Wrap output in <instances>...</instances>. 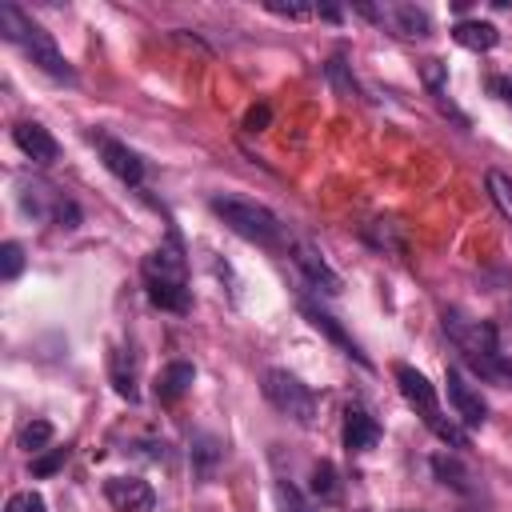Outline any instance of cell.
<instances>
[{
    "label": "cell",
    "mask_w": 512,
    "mask_h": 512,
    "mask_svg": "<svg viewBox=\"0 0 512 512\" xmlns=\"http://www.w3.org/2000/svg\"><path fill=\"white\" fill-rule=\"evenodd\" d=\"M144 272V292L156 308L164 312H188L192 308V288H188V260L184 248L176 244V236L160 248H152L140 264Z\"/></svg>",
    "instance_id": "1"
},
{
    "label": "cell",
    "mask_w": 512,
    "mask_h": 512,
    "mask_svg": "<svg viewBox=\"0 0 512 512\" xmlns=\"http://www.w3.org/2000/svg\"><path fill=\"white\" fill-rule=\"evenodd\" d=\"M4 512H48V504H44V496H40V492L24 488V492H12V496H8Z\"/></svg>",
    "instance_id": "29"
},
{
    "label": "cell",
    "mask_w": 512,
    "mask_h": 512,
    "mask_svg": "<svg viewBox=\"0 0 512 512\" xmlns=\"http://www.w3.org/2000/svg\"><path fill=\"white\" fill-rule=\"evenodd\" d=\"M488 92H496V100L512 104V80H508V76H492V80H488Z\"/></svg>",
    "instance_id": "34"
},
{
    "label": "cell",
    "mask_w": 512,
    "mask_h": 512,
    "mask_svg": "<svg viewBox=\"0 0 512 512\" xmlns=\"http://www.w3.org/2000/svg\"><path fill=\"white\" fill-rule=\"evenodd\" d=\"M404 512H408V508H404Z\"/></svg>",
    "instance_id": "35"
},
{
    "label": "cell",
    "mask_w": 512,
    "mask_h": 512,
    "mask_svg": "<svg viewBox=\"0 0 512 512\" xmlns=\"http://www.w3.org/2000/svg\"><path fill=\"white\" fill-rule=\"evenodd\" d=\"M104 496H108V504L116 512H152L156 508V492L140 476H108L104 480Z\"/></svg>",
    "instance_id": "11"
},
{
    "label": "cell",
    "mask_w": 512,
    "mask_h": 512,
    "mask_svg": "<svg viewBox=\"0 0 512 512\" xmlns=\"http://www.w3.org/2000/svg\"><path fill=\"white\" fill-rule=\"evenodd\" d=\"M392 376H396L400 396L420 412V420L428 424V432H432L440 444H448V448H468V432H464V424L440 412L436 388L428 384V376H424V372H416L412 364H396V368H392Z\"/></svg>",
    "instance_id": "3"
},
{
    "label": "cell",
    "mask_w": 512,
    "mask_h": 512,
    "mask_svg": "<svg viewBox=\"0 0 512 512\" xmlns=\"http://www.w3.org/2000/svg\"><path fill=\"white\" fill-rule=\"evenodd\" d=\"M12 140H16V148H20L32 164H56V156H60L56 136H52L44 124H36V120H20V124L12 128Z\"/></svg>",
    "instance_id": "13"
},
{
    "label": "cell",
    "mask_w": 512,
    "mask_h": 512,
    "mask_svg": "<svg viewBox=\"0 0 512 512\" xmlns=\"http://www.w3.org/2000/svg\"><path fill=\"white\" fill-rule=\"evenodd\" d=\"M48 444H52V424H48V420H28V424L20 428V448H24V452L40 456Z\"/></svg>",
    "instance_id": "25"
},
{
    "label": "cell",
    "mask_w": 512,
    "mask_h": 512,
    "mask_svg": "<svg viewBox=\"0 0 512 512\" xmlns=\"http://www.w3.org/2000/svg\"><path fill=\"white\" fill-rule=\"evenodd\" d=\"M276 500H280V512H316L312 500H304L288 480H276Z\"/></svg>",
    "instance_id": "27"
},
{
    "label": "cell",
    "mask_w": 512,
    "mask_h": 512,
    "mask_svg": "<svg viewBox=\"0 0 512 512\" xmlns=\"http://www.w3.org/2000/svg\"><path fill=\"white\" fill-rule=\"evenodd\" d=\"M356 12L368 16V20H376L392 36H404V40L432 36V16L424 8H416V4H400V0H388V4H356Z\"/></svg>",
    "instance_id": "8"
},
{
    "label": "cell",
    "mask_w": 512,
    "mask_h": 512,
    "mask_svg": "<svg viewBox=\"0 0 512 512\" xmlns=\"http://www.w3.org/2000/svg\"><path fill=\"white\" fill-rule=\"evenodd\" d=\"M268 120H272V108H268V104H256V108H248L244 128H248V132H264V128H268Z\"/></svg>",
    "instance_id": "33"
},
{
    "label": "cell",
    "mask_w": 512,
    "mask_h": 512,
    "mask_svg": "<svg viewBox=\"0 0 512 512\" xmlns=\"http://www.w3.org/2000/svg\"><path fill=\"white\" fill-rule=\"evenodd\" d=\"M344 448L348 452H368V448H376V440H380V424H376V416L368 412V408H360V404H348L344 408Z\"/></svg>",
    "instance_id": "15"
},
{
    "label": "cell",
    "mask_w": 512,
    "mask_h": 512,
    "mask_svg": "<svg viewBox=\"0 0 512 512\" xmlns=\"http://www.w3.org/2000/svg\"><path fill=\"white\" fill-rule=\"evenodd\" d=\"M220 456H224V444H220L216 436H208V432L192 436V464H196L200 476H208V472L220 464Z\"/></svg>",
    "instance_id": "22"
},
{
    "label": "cell",
    "mask_w": 512,
    "mask_h": 512,
    "mask_svg": "<svg viewBox=\"0 0 512 512\" xmlns=\"http://www.w3.org/2000/svg\"><path fill=\"white\" fill-rule=\"evenodd\" d=\"M64 460H68V448H48V452L32 456V476H52L64 468Z\"/></svg>",
    "instance_id": "28"
},
{
    "label": "cell",
    "mask_w": 512,
    "mask_h": 512,
    "mask_svg": "<svg viewBox=\"0 0 512 512\" xmlns=\"http://www.w3.org/2000/svg\"><path fill=\"white\" fill-rule=\"evenodd\" d=\"M308 492H312L320 504L340 500V472H336L332 460H316V464H312V484H308Z\"/></svg>",
    "instance_id": "20"
},
{
    "label": "cell",
    "mask_w": 512,
    "mask_h": 512,
    "mask_svg": "<svg viewBox=\"0 0 512 512\" xmlns=\"http://www.w3.org/2000/svg\"><path fill=\"white\" fill-rule=\"evenodd\" d=\"M484 184H488V196H492L496 212H500V216L512 224V176H504V172H496V168H492Z\"/></svg>",
    "instance_id": "24"
},
{
    "label": "cell",
    "mask_w": 512,
    "mask_h": 512,
    "mask_svg": "<svg viewBox=\"0 0 512 512\" xmlns=\"http://www.w3.org/2000/svg\"><path fill=\"white\" fill-rule=\"evenodd\" d=\"M264 400L284 420H292V424H304L308 428L316 420V392L300 376H292L288 368H268L264 372Z\"/></svg>",
    "instance_id": "5"
},
{
    "label": "cell",
    "mask_w": 512,
    "mask_h": 512,
    "mask_svg": "<svg viewBox=\"0 0 512 512\" xmlns=\"http://www.w3.org/2000/svg\"><path fill=\"white\" fill-rule=\"evenodd\" d=\"M100 160H104V168H108L116 180H124V184H140V180H144V160H140L128 144H120V140H112V136H100Z\"/></svg>",
    "instance_id": "14"
},
{
    "label": "cell",
    "mask_w": 512,
    "mask_h": 512,
    "mask_svg": "<svg viewBox=\"0 0 512 512\" xmlns=\"http://www.w3.org/2000/svg\"><path fill=\"white\" fill-rule=\"evenodd\" d=\"M292 264L300 268V276L316 288V292H324V296H340V288H344V280L332 272V264L324 260V252L308 240V236H300V240H292Z\"/></svg>",
    "instance_id": "9"
},
{
    "label": "cell",
    "mask_w": 512,
    "mask_h": 512,
    "mask_svg": "<svg viewBox=\"0 0 512 512\" xmlns=\"http://www.w3.org/2000/svg\"><path fill=\"white\" fill-rule=\"evenodd\" d=\"M324 72H328V80H332L344 96H360V92H356V80H352V76H344V60H340V56H336V60H328V68H324Z\"/></svg>",
    "instance_id": "31"
},
{
    "label": "cell",
    "mask_w": 512,
    "mask_h": 512,
    "mask_svg": "<svg viewBox=\"0 0 512 512\" xmlns=\"http://www.w3.org/2000/svg\"><path fill=\"white\" fill-rule=\"evenodd\" d=\"M440 328H444V336L456 344V352H460L464 360L484 356V352H496V340H500V332H496L492 320L468 316V312H460V308H444V312H440Z\"/></svg>",
    "instance_id": "7"
},
{
    "label": "cell",
    "mask_w": 512,
    "mask_h": 512,
    "mask_svg": "<svg viewBox=\"0 0 512 512\" xmlns=\"http://www.w3.org/2000/svg\"><path fill=\"white\" fill-rule=\"evenodd\" d=\"M444 388H448V404H452V412H456V420H460L464 428H480V424L488 420V400L480 396V388H472V384L464 380L460 368H448Z\"/></svg>",
    "instance_id": "10"
},
{
    "label": "cell",
    "mask_w": 512,
    "mask_h": 512,
    "mask_svg": "<svg viewBox=\"0 0 512 512\" xmlns=\"http://www.w3.org/2000/svg\"><path fill=\"white\" fill-rule=\"evenodd\" d=\"M272 16H284V20H312L316 16V4H268Z\"/></svg>",
    "instance_id": "32"
},
{
    "label": "cell",
    "mask_w": 512,
    "mask_h": 512,
    "mask_svg": "<svg viewBox=\"0 0 512 512\" xmlns=\"http://www.w3.org/2000/svg\"><path fill=\"white\" fill-rule=\"evenodd\" d=\"M300 312H304V316H308V324H312L316 332H324V336H328V340H332V344H336L344 356H352V360L368 364V356L360 352V344H356V340L344 332V324H340L332 312H324V308H316V304H308V300H300Z\"/></svg>",
    "instance_id": "16"
},
{
    "label": "cell",
    "mask_w": 512,
    "mask_h": 512,
    "mask_svg": "<svg viewBox=\"0 0 512 512\" xmlns=\"http://www.w3.org/2000/svg\"><path fill=\"white\" fill-rule=\"evenodd\" d=\"M428 464H432V476H436L448 492H456V496H476V492H480V476L468 468L464 456H456V452H436Z\"/></svg>",
    "instance_id": "12"
},
{
    "label": "cell",
    "mask_w": 512,
    "mask_h": 512,
    "mask_svg": "<svg viewBox=\"0 0 512 512\" xmlns=\"http://www.w3.org/2000/svg\"><path fill=\"white\" fill-rule=\"evenodd\" d=\"M192 380H196V368H192L188 360L164 364L160 376H156V400H160V404H176V400L192 388Z\"/></svg>",
    "instance_id": "17"
},
{
    "label": "cell",
    "mask_w": 512,
    "mask_h": 512,
    "mask_svg": "<svg viewBox=\"0 0 512 512\" xmlns=\"http://www.w3.org/2000/svg\"><path fill=\"white\" fill-rule=\"evenodd\" d=\"M452 40L468 52H492L500 44V32L488 20H460V24H452Z\"/></svg>",
    "instance_id": "18"
},
{
    "label": "cell",
    "mask_w": 512,
    "mask_h": 512,
    "mask_svg": "<svg viewBox=\"0 0 512 512\" xmlns=\"http://www.w3.org/2000/svg\"><path fill=\"white\" fill-rule=\"evenodd\" d=\"M20 208L24 216L32 220H44V224H56V228H76L80 224V208L48 180H20Z\"/></svg>",
    "instance_id": "6"
},
{
    "label": "cell",
    "mask_w": 512,
    "mask_h": 512,
    "mask_svg": "<svg viewBox=\"0 0 512 512\" xmlns=\"http://www.w3.org/2000/svg\"><path fill=\"white\" fill-rule=\"evenodd\" d=\"M208 208H212L240 240H252V244H260V248H276V244H280V220H276L272 208H264V204H256V200H244V196H220V192L208 200Z\"/></svg>",
    "instance_id": "4"
},
{
    "label": "cell",
    "mask_w": 512,
    "mask_h": 512,
    "mask_svg": "<svg viewBox=\"0 0 512 512\" xmlns=\"http://www.w3.org/2000/svg\"><path fill=\"white\" fill-rule=\"evenodd\" d=\"M112 388H116L128 404H136V400H140L136 368H132V356H128V352H112Z\"/></svg>",
    "instance_id": "21"
},
{
    "label": "cell",
    "mask_w": 512,
    "mask_h": 512,
    "mask_svg": "<svg viewBox=\"0 0 512 512\" xmlns=\"http://www.w3.org/2000/svg\"><path fill=\"white\" fill-rule=\"evenodd\" d=\"M484 384H496V388H512V356H504L500 348L496 352H484V356H472L464 360Z\"/></svg>",
    "instance_id": "19"
},
{
    "label": "cell",
    "mask_w": 512,
    "mask_h": 512,
    "mask_svg": "<svg viewBox=\"0 0 512 512\" xmlns=\"http://www.w3.org/2000/svg\"><path fill=\"white\" fill-rule=\"evenodd\" d=\"M0 36H4L8 44H16V48H20L40 72H48L52 80H76L72 64L60 56L56 40H52L20 4H0Z\"/></svg>",
    "instance_id": "2"
},
{
    "label": "cell",
    "mask_w": 512,
    "mask_h": 512,
    "mask_svg": "<svg viewBox=\"0 0 512 512\" xmlns=\"http://www.w3.org/2000/svg\"><path fill=\"white\" fill-rule=\"evenodd\" d=\"M20 268H24V248H20L16 240H4V244H0V276H4V280H16Z\"/></svg>",
    "instance_id": "26"
},
{
    "label": "cell",
    "mask_w": 512,
    "mask_h": 512,
    "mask_svg": "<svg viewBox=\"0 0 512 512\" xmlns=\"http://www.w3.org/2000/svg\"><path fill=\"white\" fill-rule=\"evenodd\" d=\"M364 240L372 248H380V252H404V236H400V228L392 220H372L364 228Z\"/></svg>",
    "instance_id": "23"
},
{
    "label": "cell",
    "mask_w": 512,
    "mask_h": 512,
    "mask_svg": "<svg viewBox=\"0 0 512 512\" xmlns=\"http://www.w3.org/2000/svg\"><path fill=\"white\" fill-rule=\"evenodd\" d=\"M420 76H424L428 92L440 100V96H444V80H448V64H440V60H424V64H420Z\"/></svg>",
    "instance_id": "30"
}]
</instances>
